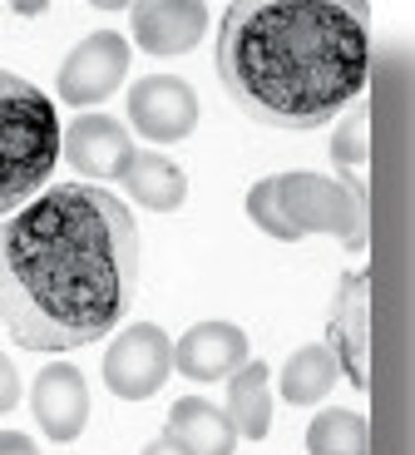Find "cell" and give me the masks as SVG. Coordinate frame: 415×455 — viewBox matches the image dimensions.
Listing matches in <instances>:
<instances>
[{
    "instance_id": "obj_1",
    "label": "cell",
    "mask_w": 415,
    "mask_h": 455,
    "mask_svg": "<svg viewBox=\"0 0 415 455\" xmlns=\"http://www.w3.org/2000/svg\"><path fill=\"white\" fill-rule=\"evenodd\" d=\"M139 223L100 183H55L0 218V327L25 352L104 341L139 292Z\"/></svg>"
},
{
    "instance_id": "obj_2",
    "label": "cell",
    "mask_w": 415,
    "mask_h": 455,
    "mask_svg": "<svg viewBox=\"0 0 415 455\" xmlns=\"http://www.w3.org/2000/svg\"><path fill=\"white\" fill-rule=\"evenodd\" d=\"M371 11L341 0H233L218 20V80L267 129H322L371 80Z\"/></svg>"
},
{
    "instance_id": "obj_3",
    "label": "cell",
    "mask_w": 415,
    "mask_h": 455,
    "mask_svg": "<svg viewBox=\"0 0 415 455\" xmlns=\"http://www.w3.org/2000/svg\"><path fill=\"white\" fill-rule=\"evenodd\" d=\"M60 164V114L30 80L0 69V218L45 194Z\"/></svg>"
},
{
    "instance_id": "obj_4",
    "label": "cell",
    "mask_w": 415,
    "mask_h": 455,
    "mask_svg": "<svg viewBox=\"0 0 415 455\" xmlns=\"http://www.w3.org/2000/svg\"><path fill=\"white\" fill-rule=\"evenodd\" d=\"M277 204L282 218L297 238H312V233H326V238L347 243L351 252L366 248V179H331V173H277Z\"/></svg>"
},
{
    "instance_id": "obj_5",
    "label": "cell",
    "mask_w": 415,
    "mask_h": 455,
    "mask_svg": "<svg viewBox=\"0 0 415 455\" xmlns=\"http://www.w3.org/2000/svg\"><path fill=\"white\" fill-rule=\"evenodd\" d=\"M173 371V337L158 322H134L104 352V387L119 401H148Z\"/></svg>"
},
{
    "instance_id": "obj_6",
    "label": "cell",
    "mask_w": 415,
    "mask_h": 455,
    "mask_svg": "<svg viewBox=\"0 0 415 455\" xmlns=\"http://www.w3.org/2000/svg\"><path fill=\"white\" fill-rule=\"evenodd\" d=\"M129 75V40L119 30L84 35L60 65V104L90 114V104H104Z\"/></svg>"
},
{
    "instance_id": "obj_7",
    "label": "cell",
    "mask_w": 415,
    "mask_h": 455,
    "mask_svg": "<svg viewBox=\"0 0 415 455\" xmlns=\"http://www.w3.org/2000/svg\"><path fill=\"white\" fill-rule=\"evenodd\" d=\"M326 352L337 356L341 376L356 391L371 387V273H347L331 297Z\"/></svg>"
},
{
    "instance_id": "obj_8",
    "label": "cell",
    "mask_w": 415,
    "mask_h": 455,
    "mask_svg": "<svg viewBox=\"0 0 415 455\" xmlns=\"http://www.w3.org/2000/svg\"><path fill=\"white\" fill-rule=\"evenodd\" d=\"M60 154L84 183H114L124 179L129 159H134V134L129 124H119L114 114H75V124L60 134Z\"/></svg>"
},
{
    "instance_id": "obj_9",
    "label": "cell",
    "mask_w": 415,
    "mask_h": 455,
    "mask_svg": "<svg viewBox=\"0 0 415 455\" xmlns=\"http://www.w3.org/2000/svg\"><path fill=\"white\" fill-rule=\"evenodd\" d=\"M129 124L148 144H179L198 129V94L179 75H144L129 90Z\"/></svg>"
},
{
    "instance_id": "obj_10",
    "label": "cell",
    "mask_w": 415,
    "mask_h": 455,
    "mask_svg": "<svg viewBox=\"0 0 415 455\" xmlns=\"http://www.w3.org/2000/svg\"><path fill=\"white\" fill-rule=\"evenodd\" d=\"M30 411L50 441H60V445L79 441L84 426H90V387H84V371L69 362H50L30 387Z\"/></svg>"
},
{
    "instance_id": "obj_11",
    "label": "cell",
    "mask_w": 415,
    "mask_h": 455,
    "mask_svg": "<svg viewBox=\"0 0 415 455\" xmlns=\"http://www.w3.org/2000/svg\"><path fill=\"white\" fill-rule=\"evenodd\" d=\"M129 25H134V40L144 55L173 60V55H188L203 40L208 5L203 0H144V5L129 11Z\"/></svg>"
},
{
    "instance_id": "obj_12",
    "label": "cell",
    "mask_w": 415,
    "mask_h": 455,
    "mask_svg": "<svg viewBox=\"0 0 415 455\" xmlns=\"http://www.w3.org/2000/svg\"><path fill=\"white\" fill-rule=\"evenodd\" d=\"M247 362V331L233 322H198L173 341V366L188 381H227Z\"/></svg>"
},
{
    "instance_id": "obj_13",
    "label": "cell",
    "mask_w": 415,
    "mask_h": 455,
    "mask_svg": "<svg viewBox=\"0 0 415 455\" xmlns=\"http://www.w3.org/2000/svg\"><path fill=\"white\" fill-rule=\"evenodd\" d=\"M164 435L179 441L188 455H233L237 451V431L227 421V411L213 406L203 396H183L169 406V421H164Z\"/></svg>"
},
{
    "instance_id": "obj_14",
    "label": "cell",
    "mask_w": 415,
    "mask_h": 455,
    "mask_svg": "<svg viewBox=\"0 0 415 455\" xmlns=\"http://www.w3.org/2000/svg\"><path fill=\"white\" fill-rule=\"evenodd\" d=\"M124 188L139 208L148 213H173V208L188 204V173L169 159V154H154V148H139L129 169H124Z\"/></svg>"
},
{
    "instance_id": "obj_15",
    "label": "cell",
    "mask_w": 415,
    "mask_h": 455,
    "mask_svg": "<svg viewBox=\"0 0 415 455\" xmlns=\"http://www.w3.org/2000/svg\"><path fill=\"white\" fill-rule=\"evenodd\" d=\"M227 421L237 441H262L272 431V371L262 362H243L227 376Z\"/></svg>"
},
{
    "instance_id": "obj_16",
    "label": "cell",
    "mask_w": 415,
    "mask_h": 455,
    "mask_svg": "<svg viewBox=\"0 0 415 455\" xmlns=\"http://www.w3.org/2000/svg\"><path fill=\"white\" fill-rule=\"evenodd\" d=\"M337 381H341L337 356L316 341V347H297V352L287 356V366H282V376H277V391H282V401H292V406H316V401H326V391L337 387Z\"/></svg>"
},
{
    "instance_id": "obj_17",
    "label": "cell",
    "mask_w": 415,
    "mask_h": 455,
    "mask_svg": "<svg viewBox=\"0 0 415 455\" xmlns=\"http://www.w3.org/2000/svg\"><path fill=\"white\" fill-rule=\"evenodd\" d=\"M307 455H371V426L361 411H316L307 426Z\"/></svg>"
},
{
    "instance_id": "obj_18",
    "label": "cell",
    "mask_w": 415,
    "mask_h": 455,
    "mask_svg": "<svg viewBox=\"0 0 415 455\" xmlns=\"http://www.w3.org/2000/svg\"><path fill=\"white\" fill-rule=\"evenodd\" d=\"M247 218L267 233V238L277 243H297V233L287 228V218H282V204H277V179H262L247 188Z\"/></svg>"
},
{
    "instance_id": "obj_19",
    "label": "cell",
    "mask_w": 415,
    "mask_h": 455,
    "mask_svg": "<svg viewBox=\"0 0 415 455\" xmlns=\"http://www.w3.org/2000/svg\"><path fill=\"white\" fill-rule=\"evenodd\" d=\"M366 129H371V114H366V109H351L347 119L337 124V144H331V159H337L341 169H356V179H361V169H366V154H371Z\"/></svg>"
},
{
    "instance_id": "obj_20",
    "label": "cell",
    "mask_w": 415,
    "mask_h": 455,
    "mask_svg": "<svg viewBox=\"0 0 415 455\" xmlns=\"http://www.w3.org/2000/svg\"><path fill=\"white\" fill-rule=\"evenodd\" d=\"M15 406H20V371H15L11 356L0 352V416H11Z\"/></svg>"
},
{
    "instance_id": "obj_21",
    "label": "cell",
    "mask_w": 415,
    "mask_h": 455,
    "mask_svg": "<svg viewBox=\"0 0 415 455\" xmlns=\"http://www.w3.org/2000/svg\"><path fill=\"white\" fill-rule=\"evenodd\" d=\"M0 455H40V445L20 431H0Z\"/></svg>"
},
{
    "instance_id": "obj_22",
    "label": "cell",
    "mask_w": 415,
    "mask_h": 455,
    "mask_svg": "<svg viewBox=\"0 0 415 455\" xmlns=\"http://www.w3.org/2000/svg\"><path fill=\"white\" fill-rule=\"evenodd\" d=\"M139 455H188V451H183L179 441H169V435H158V441H148Z\"/></svg>"
}]
</instances>
